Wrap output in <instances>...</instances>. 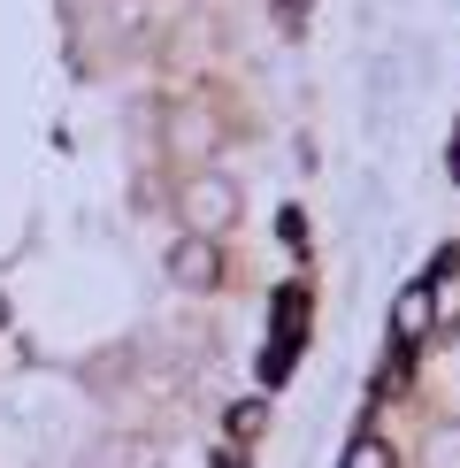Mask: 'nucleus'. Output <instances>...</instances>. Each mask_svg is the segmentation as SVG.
<instances>
[{"instance_id": "f257e3e1", "label": "nucleus", "mask_w": 460, "mask_h": 468, "mask_svg": "<svg viewBox=\"0 0 460 468\" xmlns=\"http://www.w3.org/2000/svg\"><path fill=\"white\" fill-rule=\"evenodd\" d=\"M177 207H184V230H192V239H215V230L238 223V185H230L223 169H200V177L184 185Z\"/></svg>"}, {"instance_id": "f03ea898", "label": "nucleus", "mask_w": 460, "mask_h": 468, "mask_svg": "<svg viewBox=\"0 0 460 468\" xmlns=\"http://www.w3.org/2000/svg\"><path fill=\"white\" fill-rule=\"evenodd\" d=\"M215 277H223V261H215V239H192V230H184V239L169 246V284H184V292H207Z\"/></svg>"}, {"instance_id": "7ed1b4c3", "label": "nucleus", "mask_w": 460, "mask_h": 468, "mask_svg": "<svg viewBox=\"0 0 460 468\" xmlns=\"http://www.w3.org/2000/svg\"><path fill=\"white\" fill-rule=\"evenodd\" d=\"M392 330H399V338H422V330H430V284H407V292H399Z\"/></svg>"}, {"instance_id": "20e7f679", "label": "nucleus", "mask_w": 460, "mask_h": 468, "mask_svg": "<svg viewBox=\"0 0 460 468\" xmlns=\"http://www.w3.org/2000/svg\"><path fill=\"white\" fill-rule=\"evenodd\" d=\"M422 468H460V415L430 431V445H422Z\"/></svg>"}, {"instance_id": "39448f33", "label": "nucleus", "mask_w": 460, "mask_h": 468, "mask_svg": "<svg viewBox=\"0 0 460 468\" xmlns=\"http://www.w3.org/2000/svg\"><path fill=\"white\" fill-rule=\"evenodd\" d=\"M345 468H392V445H383V438H361L353 453H345Z\"/></svg>"}, {"instance_id": "423d86ee", "label": "nucleus", "mask_w": 460, "mask_h": 468, "mask_svg": "<svg viewBox=\"0 0 460 468\" xmlns=\"http://www.w3.org/2000/svg\"><path fill=\"white\" fill-rule=\"evenodd\" d=\"M77 468H131V445H115V438H108L100 453H92V461H77Z\"/></svg>"}, {"instance_id": "0eeeda50", "label": "nucleus", "mask_w": 460, "mask_h": 468, "mask_svg": "<svg viewBox=\"0 0 460 468\" xmlns=\"http://www.w3.org/2000/svg\"><path fill=\"white\" fill-rule=\"evenodd\" d=\"M0 323H8V300H0Z\"/></svg>"}]
</instances>
